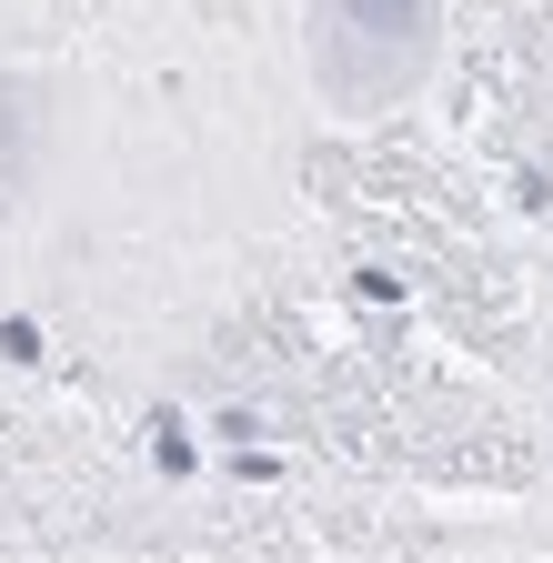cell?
I'll list each match as a JSON object with an SVG mask.
<instances>
[{"label": "cell", "instance_id": "6da1fadb", "mask_svg": "<svg viewBox=\"0 0 553 563\" xmlns=\"http://www.w3.org/2000/svg\"><path fill=\"white\" fill-rule=\"evenodd\" d=\"M423 41H433L423 0H322V60H332V81L353 70V51H373L363 60V101L392 91V81H412V70H423Z\"/></svg>", "mask_w": 553, "mask_h": 563}]
</instances>
